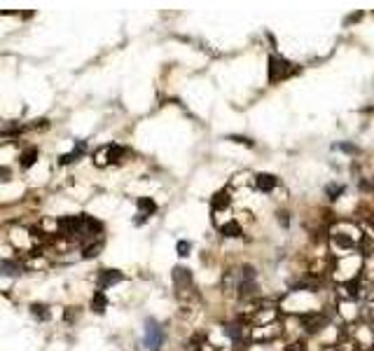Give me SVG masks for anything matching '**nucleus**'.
<instances>
[{
  "label": "nucleus",
  "mask_w": 374,
  "mask_h": 351,
  "mask_svg": "<svg viewBox=\"0 0 374 351\" xmlns=\"http://www.w3.org/2000/svg\"><path fill=\"white\" fill-rule=\"evenodd\" d=\"M98 248H101V246L98 244H94V246H89V248H87V253H85V257H94L98 253Z\"/></svg>",
  "instance_id": "nucleus-20"
},
{
  "label": "nucleus",
  "mask_w": 374,
  "mask_h": 351,
  "mask_svg": "<svg viewBox=\"0 0 374 351\" xmlns=\"http://www.w3.org/2000/svg\"><path fill=\"white\" fill-rule=\"evenodd\" d=\"M173 283L180 288V290L192 286V274H190V269H185V267H176V269H173Z\"/></svg>",
  "instance_id": "nucleus-6"
},
{
  "label": "nucleus",
  "mask_w": 374,
  "mask_h": 351,
  "mask_svg": "<svg viewBox=\"0 0 374 351\" xmlns=\"http://www.w3.org/2000/svg\"><path fill=\"white\" fill-rule=\"evenodd\" d=\"M222 234L224 236H241V225L236 220H229L227 225H222Z\"/></svg>",
  "instance_id": "nucleus-13"
},
{
  "label": "nucleus",
  "mask_w": 374,
  "mask_h": 351,
  "mask_svg": "<svg viewBox=\"0 0 374 351\" xmlns=\"http://www.w3.org/2000/svg\"><path fill=\"white\" fill-rule=\"evenodd\" d=\"M292 70V66L288 61H283L281 56H269V80L271 82H278V80H286Z\"/></svg>",
  "instance_id": "nucleus-2"
},
{
  "label": "nucleus",
  "mask_w": 374,
  "mask_h": 351,
  "mask_svg": "<svg viewBox=\"0 0 374 351\" xmlns=\"http://www.w3.org/2000/svg\"><path fill=\"white\" fill-rule=\"evenodd\" d=\"M31 314L35 316V319H40V321H49V307L47 304H40V302H33L31 304Z\"/></svg>",
  "instance_id": "nucleus-10"
},
{
  "label": "nucleus",
  "mask_w": 374,
  "mask_h": 351,
  "mask_svg": "<svg viewBox=\"0 0 374 351\" xmlns=\"http://www.w3.org/2000/svg\"><path fill=\"white\" fill-rule=\"evenodd\" d=\"M229 204V197H227V192H218L213 197V209H224Z\"/></svg>",
  "instance_id": "nucleus-16"
},
{
  "label": "nucleus",
  "mask_w": 374,
  "mask_h": 351,
  "mask_svg": "<svg viewBox=\"0 0 374 351\" xmlns=\"http://www.w3.org/2000/svg\"><path fill=\"white\" fill-rule=\"evenodd\" d=\"M227 335H229L232 340H239V337H241V328H239V326H227Z\"/></svg>",
  "instance_id": "nucleus-18"
},
{
  "label": "nucleus",
  "mask_w": 374,
  "mask_h": 351,
  "mask_svg": "<svg viewBox=\"0 0 374 351\" xmlns=\"http://www.w3.org/2000/svg\"><path fill=\"white\" fill-rule=\"evenodd\" d=\"M339 150H344V152H358V148L355 145H351V143H342V145H337Z\"/></svg>",
  "instance_id": "nucleus-21"
},
{
  "label": "nucleus",
  "mask_w": 374,
  "mask_h": 351,
  "mask_svg": "<svg viewBox=\"0 0 374 351\" xmlns=\"http://www.w3.org/2000/svg\"><path fill=\"white\" fill-rule=\"evenodd\" d=\"M286 351H304V347H302V344H290V347H286Z\"/></svg>",
  "instance_id": "nucleus-23"
},
{
  "label": "nucleus",
  "mask_w": 374,
  "mask_h": 351,
  "mask_svg": "<svg viewBox=\"0 0 374 351\" xmlns=\"http://www.w3.org/2000/svg\"><path fill=\"white\" fill-rule=\"evenodd\" d=\"M255 187L262 192H271L276 187V178L271 173H257L255 176Z\"/></svg>",
  "instance_id": "nucleus-8"
},
{
  "label": "nucleus",
  "mask_w": 374,
  "mask_h": 351,
  "mask_svg": "<svg viewBox=\"0 0 374 351\" xmlns=\"http://www.w3.org/2000/svg\"><path fill=\"white\" fill-rule=\"evenodd\" d=\"M59 232L64 236H77L82 232V215H66L59 220Z\"/></svg>",
  "instance_id": "nucleus-3"
},
{
  "label": "nucleus",
  "mask_w": 374,
  "mask_h": 351,
  "mask_svg": "<svg viewBox=\"0 0 374 351\" xmlns=\"http://www.w3.org/2000/svg\"><path fill=\"white\" fill-rule=\"evenodd\" d=\"M119 281H124V274L117 272V269H103V272L98 274V288H101V290H106L108 286L119 283Z\"/></svg>",
  "instance_id": "nucleus-4"
},
{
  "label": "nucleus",
  "mask_w": 374,
  "mask_h": 351,
  "mask_svg": "<svg viewBox=\"0 0 374 351\" xmlns=\"http://www.w3.org/2000/svg\"><path fill=\"white\" fill-rule=\"evenodd\" d=\"M302 323H304L307 332H318L321 328H325L328 319L323 314H307V316H302Z\"/></svg>",
  "instance_id": "nucleus-5"
},
{
  "label": "nucleus",
  "mask_w": 374,
  "mask_h": 351,
  "mask_svg": "<svg viewBox=\"0 0 374 351\" xmlns=\"http://www.w3.org/2000/svg\"><path fill=\"white\" fill-rule=\"evenodd\" d=\"M164 344V328L154 319L145 321V347L150 351H159Z\"/></svg>",
  "instance_id": "nucleus-1"
},
{
  "label": "nucleus",
  "mask_w": 374,
  "mask_h": 351,
  "mask_svg": "<svg viewBox=\"0 0 374 351\" xmlns=\"http://www.w3.org/2000/svg\"><path fill=\"white\" fill-rule=\"evenodd\" d=\"M138 209L143 211V215H148V213L157 211V204L152 202V199H148V197H143V199H138Z\"/></svg>",
  "instance_id": "nucleus-14"
},
{
  "label": "nucleus",
  "mask_w": 374,
  "mask_h": 351,
  "mask_svg": "<svg viewBox=\"0 0 374 351\" xmlns=\"http://www.w3.org/2000/svg\"><path fill=\"white\" fill-rule=\"evenodd\" d=\"M103 230V225H101V220H96V218H91V215H82V234H89V236H94V234H98Z\"/></svg>",
  "instance_id": "nucleus-7"
},
{
  "label": "nucleus",
  "mask_w": 374,
  "mask_h": 351,
  "mask_svg": "<svg viewBox=\"0 0 374 351\" xmlns=\"http://www.w3.org/2000/svg\"><path fill=\"white\" fill-rule=\"evenodd\" d=\"M325 192H328V197H330V199H337V197L344 192V187H342V185H334V183H332V185H328V187H325Z\"/></svg>",
  "instance_id": "nucleus-17"
},
{
  "label": "nucleus",
  "mask_w": 374,
  "mask_h": 351,
  "mask_svg": "<svg viewBox=\"0 0 374 351\" xmlns=\"http://www.w3.org/2000/svg\"><path fill=\"white\" fill-rule=\"evenodd\" d=\"M190 248L192 246L187 244V241H178V256H190Z\"/></svg>",
  "instance_id": "nucleus-19"
},
{
  "label": "nucleus",
  "mask_w": 374,
  "mask_h": 351,
  "mask_svg": "<svg viewBox=\"0 0 374 351\" xmlns=\"http://www.w3.org/2000/svg\"><path fill=\"white\" fill-rule=\"evenodd\" d=\"M85 148H87L85 143H77L73 152H68V155H61V157H59V164H70L77 155H82V152H85Z\"/></svg>",
  "instance_id": "nucleus-12"
},
{
  "label": "nucleus",
  "mask_w": 374,
  "mask_h": 351,
  "mask_svg": "<svg viewBox=\"0 0 374 351\" xmlns=\"http://www.w3.org/2000/svg\"><path fill=\"white\" fill-rule=\"evenodd\" d=\"M229 140H236V143H243V145H250V140L243 139V136H229Z\"/></svg>",
  "instance_id": "nucleus-22"
},
{
  "label": "nucleus",
  "mask_w": 374,
  "mask_h": 351,
  "mask_svg": "<svg viewBox=\"0 0 374 351\" xmlns=\"http://www.w3.org/2000/svg\"><path fill=\"white\" fill-rule=\"evenodd\" d=\"M35 160H38V150H35V148L23 150V155H22V169H31L33 164H35Z\"/></svg>",
  "instance_id": "nucleus-11"
},
{
  "label": "nucleus",
  "mask_w": 374,
  "mask_h": 351,
  "mask_svg": "<svg viewBox=\"0 0 374 351\" xmlns=\"http://www.w3.org/2000/svg\"><path fill=\"white\" fill-rule=\"evenodd\" d=\"M0 274L17 277V274H22V265H19V262H14V260H0Z\"/></svg>",
  "instance_id": "nucleus-9"
},
{
  "label": "nucleus",
  "mask_w": 374,
  "mask_h": 351,
  "mask_svg": "<svg viewBox=\"0 0 374 351\" xmlns=\"http://www.w3.org/2000/svg\"><path fill=\"white\" fill-rule=\"evenodd\" d=\"M106 304H108V302H106V295L98 290L96 298H94V311H96V314H103V311H106Z\"/></svg>",
  "instance_id": "nucleus-15"
}]
</instances>
